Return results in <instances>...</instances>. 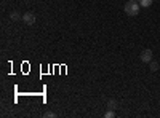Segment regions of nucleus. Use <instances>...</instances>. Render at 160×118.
Here are the masks:
<instances>
[{"mask_svg": "<svg viewBox=\"0 0 160 118\" xmlns=\"http://www.w3.org/2000/svg\"><path fill=\"white\" fill-rule=\"evenodd\" d=\"M43 116H45V118H55L56 115H55V113H53L51 110H48V112H45V113H43Z\"/></svg>", "mask_w": 160, "mask_h": 118, "instance_id": "nucleus-9", "label": "nucleus"}, {"mask_svg": "<svg viewBox=\"0 0 160 118\" xmlns=\"http://www.w3.org/2000/svg\"><path fill=\"white\" fill-rule=\"evenodd\" d=\"M108 107L112 109V110H115V109H117V101H115V99H109V101H108Z\"/></svg>", "mask_w": 160, "mask_h": 118, "instance_id": "nucleus-6", "label": "nucleus"}, {"mask_svg": "<svg viewBox=\"0 0 160 118\" xmlns=\"http://www.w3.org/2000/svg\"><path fill=\"white\" fill-rule=\"evenodd\" d=\"M152 2H154V0H139V5H141L142 8H149V7L152 5Z\"/></svg>", "mask_w": 160, "mask_h": 118, "instance_id": "nucleus-5", "label": "nucleus"}, {"mask_svg": "<svg viewBox=\"0 0 160 118\" xmlns=\"http://www.w3.org/2000/svg\"><path fill=\"white\" fill-rule=\"evenodd\" d=\"M10 19H11V21H19V19H22V16L19 15L18 11H13L11 15H10Z\"/></svg>", "mask_w": 160, "mask_h": 118, "instance_id": "nucleus-4", "label": "nucleus"}, {"mask_svg": "<svg viewBox=\"0 0 160 118\" xmlns=\"http://www.w3.org/2000/svg\"><path fill=\"white\" fill-rule=\"evenodd\" d=\"M114 116H115V112H114L112 109H111L109 112H106V113H104V118H114Z\"/></svg>", "mask_w": 160, "mask_h": 118, "instance_id": "nucleus-8", "label": "nucleus"}, {"mask_svg": "<svg viewBox=\"0 0 160 118\" xmlns=\"http://www.w3.org/2000/svg\"><path fill=\"white\" fill-rule=\"evenodd\" d=\"M151 70H152V72H157V70H158V62L151 61Z\"/></svg>", "mask_w": 160, "mask_h": 118, "instance_id": "nucleus-7", "label": "nucleus"}, {"mask_svg": "<svg viewBox=\"0 0 160 118\" xmlns=\"http://www.w3.org/2000/svg\"><path fill=\"white\" fill-rule=\"evenodd\" d=\"M22 21L28 26H32V24H35V15H34V13H29V11L24 13V15H22Z\"/></svg>", "mask_w": 160, "mask_h": 118, "instance_id": "nucleus-2", "label": "nucleus"}, {"mask_svg": "<svg viewBox=\"0 0 160 118\" xmlns=\"http://www.w3.org/2000/svg\"><path fill=\"white\" fill-rule=\"evenodd\" d=\"M139 58H141L142 62H151V61H152V50H144V51H141Z\"/></svg>", "mask_w": 160, "mask_h": 118, "instance_id": "nucleus-3", "label": "nucleus"}, {"mask_svg": "<svg viewBox=\"0 0 160 118\" xmlns=\"http://www.w3.org/2000/svg\"><path fill=\"white\" fill-rule=\"evenodd\" d=\"M125 13L128 16H138V13H139V10H141V5H139V2H136V0H128V2L125 3Z\"/></svg>", "mask_w": 160, "mask_h": 118, "instance_id": "nucleus-1", "label": "nucleus"}]
</instances>
